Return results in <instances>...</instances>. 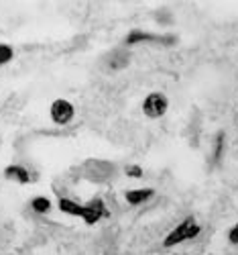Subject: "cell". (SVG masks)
Segmentation results:
<instances>
[{"label": "cell", "mask_w": 238, "mask_h": 255, "mask_svg": "<svg viewBox=\"0 0 238 255\" xmlns=\"http://www.w3.org/2000/svg\"><path fill=\"white\" fill-rule=\"evenodd\" d=\"M200 231H202V227L196 223V219L187 217L183 223H179V225L165 237L163 245H165V247H175V245L185 243V241H189V239H196V237L200 235Z\"/></svg>", "instance_id": "1"}, {"label": "cell", "mask_w": 238, "mask_h": 255, "mask_svg": "<svg viewBox=\"0 0 238 255\" xmlns=\"http://www.w3.org/2000/svg\"><path fill=\"white\" fill-rule=\"evenodd\" d=\"M167 109H169V100L161 92H151L143 100V113L149 119H161L167 113Z\"/></svg>", "instance_id": "2"}, {"label": "cell", "mask_w": 238, "mask_h": 255, "mask_svg": "<svg viewBox=\"0 0 238 255\" xmlns=\"http://www.w3.org/2000/svg\"><path fill=\"white\" fill-rule=\"evenodd\" d=\"M49 115H51V121H53L55 125H61V127H63V125H70V123L74 121L76 109H74V104H72L70 100L57 98V100H53V104H51Z\"/></svg>", "instance_id": "3"}, {"label": "cell", "mask_w": 238, "mask_h": 255, "mask_svg": "<svg viewBox=\"0 0 238 255\" xmlns=\"http://www.w3.org/2000/svg\"><path fill=\"white\" fill-rule=\"evenodd\" d=\"M126 45H137V43H163V45H173L175 37L173 35H155L147 31H131L126 35Z\"/></svg>", "instance_id": "4"}, {"label": "cell", "mask_w": 238, "mask_h": 255, "mask_svg": "<svg viewBox=\"0 0 238 255\" xmlns=\"http://www.w3.org/2000/svg\"><path fill=\"white\" fill-rule=\"evenodd\" d=\"M104 217H110V212H108V208L104 206V200L94 198V200H90L88 204H83V215H81V219H83L85 225H96V223H98L100 219H104Z\"/></svg>", "instance_id": "5"}, {"label": "cell", "mask_w": 238, "mask_h": 255, "mask_svg": "<svg viewBox=\"0 0 238 255\" xmlns=\"http://www.w3.org/2000/svg\"><path fill=\"white\" fill-rule=\"evenodd\" d=\"M153 194H155V190H151V188L126 190V192H124V200H126L128 204L137 206V204H145L147 200H151V198H153Z\"/></svg>", "instance_id": "6"}, {"label": "cell", "mask_w": 238, "mask_h": 255, "mask_svg": "<svg viewBox=\"0 0 238 255\" xmlns=\"http://www.w3.org/2000/svg\"><path fill=\"white\" fill-rule=\"evenodd\" d=\"M4 176L8 180L18 182V184H29L31 182V174L27 172V167H23V165H8L4 169Z\"/></svg>", "instance_id": "7"}, {"label": "cell", "mask_w": 238, "mask_h": 255, "mask_svg": "<svg viewBox=\"0 0 238 255\" xmlns=\"http://www.w3.org/2000/svg\"><path fill=\"white\" fill-rule=\"evenodd\" d=\"M59 210L66 212L70 217H81L83 215V204H78L76 200L70 198H59Z\"/></svg>", "instance_id": "8"}, {"label": "cell", "mask_w": 238, "mask_h": 255, "mask_svg": "<svg viewBox=\"0 0 238 255\" xmlns=\"http://www.w3.org/2000/svg\"><path fill=\"white\" fill-rule=\"evenodd\" d=\"M31 206H33V210L37 212V215H47V212L51 210V200L45 198V196H35L31 200Z\"/></svg>", "instance_id": "9"}, {"label": "cell", "mask_w": 238, "mask_h": 255, "mask_svg": "<svg viewBox=\"0 0 238 255\" xmlns=\"http://www.w3.org/2000/svg\"><path fill=\"white\" fill-rule=\"evenodd\" d=\"M222 151H224V133H218L214 141V163L222 159Z\"/></svg>", "instance_id": "10"}, {"label": "cell", "mask_w": 238, "mask_h": 255, "mask_svg": "<svg viewBox=\"0 0 238 255\" xmlns=\"http://www.w3.org/2000/svg\"><path fill=\"white\" fill-rule=\"evenodd\" d=\"M12 57H14V49L6 43H0V66H6Z\"/></svg>", "instance_id": "11"}, {"label": "cell", "mask_w": 238, "mask_h": 255, "mask_svg": "<svg viewBox=\"0 0 238 255\" xmlns=\"http://www.w3.org/2000/svg\"><path fill=\"white\" fill-rule=\"evenodd\" d=\"M126 176L128 178H143V169L139 165H128L126 167Z\"/></svg>", "instance_id": "12"}, {"label": "cell", "mask_w": 238, "mask_h": 255, "mask_svg": "<svg viewBox=\"0 0 238 255\" xmlns=\"http://www.w3.org/2000/svg\"><path fill=\"white\" fill-rule=\"evenodd\" d=\"M228 241L232 245H238V225H234L230 231H228Z\"/></svg>", "instance_id": "13"}]
</instances>
